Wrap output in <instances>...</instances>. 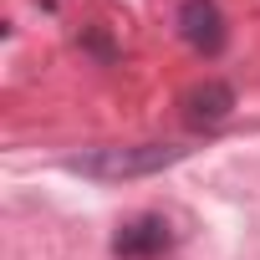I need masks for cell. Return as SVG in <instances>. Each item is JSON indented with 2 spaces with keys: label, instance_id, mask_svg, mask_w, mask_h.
Returning <instances> with one entry per match:
<instances>
[{
  "label": "cell",
  "instance_id": "cell-1",
  "mask_svg": "<svg viewBox=\"0 0 260 260\" xmlns=\"http://www.w3.org/2000/svg\"><path fill=\"white\" fill-rule=\"evenodd\" d=\"M189 148H174V143H133V148H92V153H77L67 169L72 174H87V179H102V184H122V179H148V174H164L184 158Z\"/></svg>",
  "mask_w": 260,
  "mask_h": 260
},
{
  "label": "cell",
  "instance_id": "cell-2",
  "mask_svg": "<svg viewBox=\"0 0 260 260\" xmlns=\"http://www.w3.org/2000/svg\"><path fill=\"white\" fill-rule=\"evenodd\" d=\"M169 245H174V230H169L164 214H138V219H127L112 235V255L117 260H158Z\"/></svg>",
  "mask_w": 260,
  "mask_h": 260
},
{
  "label": "cell",
  "instance_id": "cell-3",
  "mask_svg": "<svg viewBox=\"0 0 260 260\" xmlns=\"http://www.w3.org/2000/svg\"><path fill=\"white\" fill-rule=\"evenodd\" d=\"M179 36L199 51V56H219L224 51V16L214 0H184L179 6Z\"/></svg>",
  "mask_w": 260,
  "mask_h": 260
},
{
  "label": "cell",
  "instance_id": "cell-4",
  "mask_svg": "<svg viewBox=\"0 0 260 260\" xmlns=\"http://www.w3.org/2000/svg\"><path fill=\"white\" fill-rule=\"evenodd\" d=\"M184 107H189V122H194V127H219V122L235 112V87H230V82H199V87L184 97Z\"/></svg>",
  "mask_w": 260,
  "mask_h": 260
}]
</instances>
